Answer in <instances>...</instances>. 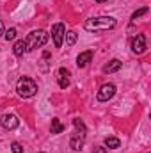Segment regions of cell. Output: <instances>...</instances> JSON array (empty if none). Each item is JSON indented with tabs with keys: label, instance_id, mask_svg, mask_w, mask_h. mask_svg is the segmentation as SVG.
Returning <instances> with one entry per match:
<instances>
[{
	"label": "cell",
	"instance_id": "3",
	"mask_svg": "<svg viewBox=\"0 0 151 153\" xmlns=\"http://www.w3.org/2000/svg\"><path fill=\"white\" fill-rule=\"evenodd\" d=\"M46 41H48V34L44 32V30H32L27 39H25V52H32V50H36V48H41V46H44L46 45Z\"/></svg>",
	"mask_w": 151,
	"mask_h": 153
},
{
	"label": "cell",
	"instance_id": "8",
	"mask_svg": "<svg viewBox=\"0 0 151 153\" xmlns=\"http://www.w3.org/2000/svg\"><path fill=\"white\" fill-rule=\"evenodd\" d=\"M18 125H20V119L14 114H4L0 117V126L4 130H14L18 128Z\"/></svg>",
	"mask_w": 151,
	"mask_h": 153
},
{
	"label": "cell",
	"instance_id": "2",
	"mask_svg": "<svg viewBox=\"0 0 151 153\" xmlns=\"http://www.w3.org/2000/svg\"><path fill=\"white\" fill-rule=\"evenodd\" d=\"M73 125H75V132L70 137V148L73 152H80L84 148V143H85V137H87V128H85V125L80 117L73 119Z\"/></svg>",
	"mask_w": 151,
	"mask_h": 153
},
{
	"label": "cell",
	"instance_id": "9",
	"mask_svg": "<svg viewBox=\"0 0 151 153\" xmlns=\"http://www.w3.org/2000/svg\"><path fill=\"white\" fill-rule=\"evenodd\" d=\"M57 82H59V87L61 89H66L68 85H70V71L66 70V68H59V71H57Z\"/></svg>",
	"mask_w": 151,
	"mask_h": 153
},
{
	"label": "cell",
	"instance_id": "6",
	"mask_svg": "<svg viewBox=\"0 0 151 153\" xmlns=\"http://www.w3.org/2000/svg\"><path fill=\"white\" fill-rule=\"evenodd\" d=\"M64 36H66V27H64V23H55V25L52 27V39H53V45H55L57 48L62 46Z\"/></svg>",
	"mask_w": 151,
	"mask_h": 153
},
{
	"label": "cell",
	"instance_id": "13",
	"mask_svg": "<svg viewBox=\"0 0 151 153\" xmlns=\"http://www.w3.org/2000/svg\"><path fill=\"white\" fill-rule=\"evenodd\" d=\"M64 128H66V126L59 121V117H53V119H52V134H62Z\"/></svg>",
	"mask_w": 151,
	"mask_h": 153
},
{
	"label": "cell",
	"instance_id": "4",
	"mask_svg": "<svg viewBox=\"0 0 151 153\" xmlns=\"http://www.w3.org/2000/svg\"><path fill=\"white\" fill-rule=\"evenodd\" d=\"M16 91L21 98H32L38 93V84L30 76H21L16 84Z\"/></svg>",
	"mask_w": 151,
	"mask_h": 153
},
{
	"label": "cell",
	"instance_id": "10",
	"mask_svg": "<svg viewBox=\"0 0 151 153\" xmlns=\"http://www.w3.org/2000/svg\"><path fill=\"white\" fill-rule=\"evenodd\" d=\"M91 61H93V50L82 52V53L76 57V66H78V68H85V66H87Z\"/></svg>",
	"mask_w": 151,
	"mask_h": 153
},
{
	"label": "cell",
	"instance_id": "12",
	"mask_svg": "<svg viewBox=\"0 0 151 153\" xmlns=\"http://www.w3.org/2000/svg\"><path fill=\"white\" fill-rule=\"evenodd\" d=\"M13 52H14L16 57H21V55L25 53V41H23V39H18V41L14 43V46H13Z\"/></svg>",
	"mask_w": 151,
	"mask_h": 153
},
{
	"label": "cell",
	"instance_id": "22",
	"mask_svg": "<svg viewBox=\"0 0 151 153\" xmlns=\"http://www.w3.org/2000/svg\"><path fill=\"white\" fill-rule=\"evenodd\" d=\"M41 153H43V152H41Z\"/></svg>",
	"mask_w": 151,
	"mask_h": 153
},
{
	"label": "cell",
	"instance_id": "11",
	"mask_svg": "<svg viewBox=\"0 0 151 153\" xmlns=\"http://www.w3.org/2000/svg\"><path fill=\"white\" fill-rule=\"evenodd\" d=\"M121 66H123V62H121L119 59H112V61H109V62L103 66V73H115V71L121 70Z\"/></svg>",
	"mask_w": 151,
	"mask_h": 153
},
{
	"label": "cell",
	"instance_id": "20",
	"mask_svg": "<svg viewBox=\"0 0 151 153\" xmlns=\"http://www.w3.org/2000/svg\"><path fill=\"white\" fill-rule=\"evenodd\" d=\"M4 34V23H2V20H0V36Z\"/></svg>",
	"mask_w": 151,
	"mask_h": 153
},
{
	"label": "cell",
	"instance_id": "19",
	"mask_svg": "<svg viewBox=\"0 0 151 153\" xmlns=\"http://www.w3.org/2000/svg\"><path fill=\"white\" fill-rule=\"evenodd\" d=\"M94 153H107V148H105V146H98V148L94 150Z\"/></svg>",
	"mask_w": 151,
	"mask_h": 153
},
{
	"label": "cell",
	"instance_id": "21",
	"mask_svg": "<svg viewBox=\"0 0 151 153\" xmlns=\"http://www.w3.org/2000/svg\"><path fill=\"white\" fill-rule=\"evenodd\" d=\"M96 2H100V4H101V2H107V0H96Z\"/></svg>",
	"mask_w": 151,
	"mask_h": 153
},
{
	"label": "cell",
	"instance_id": "18",
	"mask_svg": "<svg viewBox=\"0 0 151 153\" xmlns=\"http://www.w3.org/2000/svg\"><path fill=\"white\" fill-rule=\"evenodd\" d=\"M11 152L13 153H23V146L20 143H13L11 144Z\"/></svg>",
	"mask_w": 151,
	"mask_h": 153
},
{
	"label": "cell",
	"instance_id": "1",
	"mask_svg": "<svg viewBox=\"0 0 151 153\" xmlns=\"http://www.w3.org/2000/svg\"><path fill=\"white\" fill-rule=\"evenodd\" d=\"M115 18L112 16H96V18H89L84 23V29L87 32H100V30H112L115 27Z\"/></svg>",
	"mask_w": 151,
	"mask_h": 153
},
{
	"label": "cell",
	"instance_id": "5",
	"mask_svg": "<svg viewBox=\"0 0 151 153\" xmlns=\"http://www.w3.org/2000/svg\"><path fill=\"white\" fill-rule=\"evenodd\" d=\"M146 50H148L146 36L144 34H137L135 38L132 39V52L137 53V55H142V53H146Z\"/></svg>",
	"mask_w": 151,
	"mask_h": 153
},
{
	"label": "cell",
	"instance_id": "14",
	"mask_svg": "<svg viewBox=\"0 0 151 153\" xmlns=\"http://www.w3.org/2000/svg\"><path fill=\"white\" fill-rule=\"evenodd\" d=\"M121 146V141L117 139V137H107L105 139V148H109V150H117Z\"/></svg>",
	"mask_w": 151,
	"mask_h": 153
},
{
	"label": "cell",
	"instance_id": "16",
	"mask_svg": "<svg viewBox=\"0 0 151 153\" xmlns=\"http://www.w3.org/2000/svg\"><path fill=\"white\" fill-rule=\"evenodd\" d=\"M4 38L7 39V41H13V39L16 38V29H14V27H11V29L4 30Z\"/></svg>",
	"mask_w": 151,
	"mask_h": 153
},
{
	"label": "cell",
	"instance_id": "17",
	"mask_svg": "<svg viewBox=\"0 0 151 153\" xmlns=\"http://www.w3.org/2000/svg\"><path fill=\"white\" fill-rule=\"evenodd\" d=\"M146 13H148V7H141L139 11H135V13L132 14V22H137V20H139L141 16H144Z\"/></svg>",
	"mask_w": 151,
	"mask_h": 153
},
{
	"label": "cell",
	"instance_id": "7",
	"mask_svg": "<svg viewBox=\"0 0 151 153\" xmlns=\"http://www.w3.org/2000/svg\"><path fill=\"white\" fill-rule=\"evenodd\" d=\"M114 94H115V85H114V84H103V85L100 87L96 98H98V102H109Z\"/></svg>",
	"mask_w": 151,
	"mask_h": 153
},
{
	"label": "cell",
	"instance_id": "15",
	"mask_svg": "<svg viewBox=\"0 0 151 153\" xmlns=\"http://www.w3.org/2000/svg\"><path fill=\"white\" fill-rule=\"evenodd\" d=\"M64 38H66V45H68V46H73V45L76 43V32L70 30V32H66Z\"/></svg>",
	"mask_w": 151,
	"mask_h": 153
}]
</instances>
